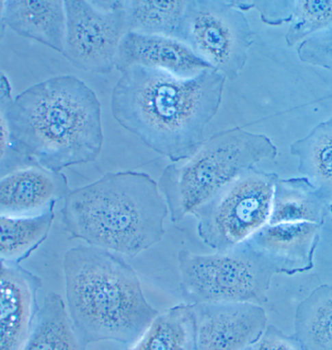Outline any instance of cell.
Masks as SVG:
<instances>
[{
	"label": "cell",
	"instance_id": "7c38bea8",
	"mask_svg": "<svg viewBox=\"0 0 332 350\" xmlns=\"http://www.w3.org/2000/svg\"><path fill=\"white\" fill-rule=\"evenodd\" d=\"M132 66L166 72L181 79L196 77L213 69L178 39L127 32L118 51L116 69L122 72Z\"/></svg>",
	"mask_w": 332,
	"mask_h": 350
},
{
	"label": "cell",
	"instance_id": "9c48e42d",
	"mask_svg": "<svg viewBox=\"0 0 332 350\" xmlns=\"http://www.w3.org/2000/svg\"><path fill=\"white\" fill-rule=\"evenodd\" d=\"M66 41L62 55L76 68L108 74L127 33L124 1H64Z\"/></svg>",
	"mask_w": 332,
	"mask_h": 350
},
{
	"label": "cell",
	"instance_id": "9a60e30c",
	"mask_svg": "<svg viewBox=\"0 0 332 350\" xmlns=\"http://www.w3.org/2000/svg\"><path fill=\"white\" fill-rule=\"evenodd\" d=\"M4 21L18 36L38 42L60 54L64 53V1H5Z\"/></svg>",
	"mask_w": 332,
	"mask_h": 350
},
{
	"label": "cell",
	"instance_id": "277c9868",
	"mask_svg": "<svg viewBox=\"0 0 332 350\" xmlns=\"http://www.w3.org/2000/svg\"><path fill=\"white\" fill-rule=\"evenodd\" d=\"M66 309L86 345H134L159 315L129 264L108 250L79 245L64 259Z\"/></svg>",
	"mask_w": 332,
	"mask_h": 350
},
{
	"label": "cell",
	"instance_id": "52a82bcc",
	"mask_svg": "<svg viewBox=\"0 0 332 350\" xmlns=\"http://www.w3.org/2000/svg\"><path fill=\"white\" fill-rule=\"evenodd\" d=\"M278 178L253 167L194 211L202 242L217 252L247 242L268 224Z\"/></svg>",
	"mask_w": 332,
	"mask_h": 350
},
{
	"label": "cell",
	"instance_id": "f1b7e54d",
	"mask_svg": "<svg viewBox=\"0 0 332 350\" xmlns=\"http://www.w3.org/2000/svg\"><path fill=\"white\" fill-rule=\"evenodd\" d=\"M329 214L332 215V204L331 205V211H329Z\"/></svg>",
	"mask_w": 332,
	"mask_h": 350
},
{
	"label": "cell",
	"instance_id": "8fae6325",
	"mask_svg": "<svg viewBox=\"0 0 332 350\" xmlns=\"http://www.w3.org/2000/svg\"><path fill=\"white\" fill-rule=\"evenodd\" d=\"M42 280L20 264L0 259V350H20L38 312Z\"/></svg>",
	"mask_w": 332,
	"mask_h": 350
},
{
	"label": "cell",
	"instance_id": "603a6c76",
	"mask_svg": "<svg viewBox=\"0 0 332 350\" xmlns=\"http://www.w3.org/2000/svg\"><path fill=\"white\" fill-rule=\"evenodd\" d=\"M285 39L290 47L301 44L332 24V0L292 1Z\"/></svg>",
	"mask_w": 332,
	"mask_h": 350
},
{
	"label": "cell",
	"instance_id": "d6986e66",
	"mask_svg": "<svg viewBox=\"0 0 332 350\" xmlns=\"http://www.w3.org/2000/svg\"><path fill=\"white\" fill-rule=\"evenodd\" d=\"M55 208L34 217L0 215V259L20 264L47 240Z\"/></svg>",
	"mask_w": 332,
	"mask_h": 350
},
{
	"label": "cell",
	"instance_id": "ba28073f",
	"mask_svg": "<svg viewBox=\"0 0 332 350\" xmlns=\"http://www.w3.org/2000/svg\"><path fill=\"white\" fill-rule=\"evenodd\" d=\"M254 36L247 18L233 2H188L182 42L229 80L242 72Z\"/></svg>",
	"mask_w": 332,
	"mask_h": 350
},
{
	"label": "cell",
	"instance_id": "ffe728a7",
	"mask_svg": "<svg viewBox=\"0 0 332 350\" xmlns=\"http://www.w3.org/2000/svg\"><path fill=\"white\" fill-rule=\"evenodd\" d=\"M189 1H124L127 32L182 41Z\"/></svg>",
	"mask_w": 332,
	"mask_h": 350
},
{
	"label": "cell",
	"instance_id": "3957f363",
	"mask_svg": "<svg viewBox=\"0 0 332 350\" xmlns=\"http://www.w3.org/2000/svg\"><path fill=\"white\" fill-rule=\"evenodd\" d=\"M64 200V229L90 247L136 257L164 238L168 208L148 174L107 173L69 190Z\"/></svg>",
	"mask_w": 332,
	"mask_h": 350
},
{
	"label": "cell",
	"instance_id": "f546056e",
	"mask_svg": "<svg viewBox=\"0 0 332 350\" xmlns=\"http://www.w3.org/2000/svg\"><path fill=\"white\" fill-rule=\"evenodd\" d=\"M245 350H253L252 347H249V349H245Z\"/></svg>",
	"mask_w": 332,
	"mask_h": 350
},
{
	"label": "cell",
	"instance_id": "2e32d148",
	"mask_svg": "<svg viewBox=\"0 0 332 350\" xmlns=\"http://www.w3.org/2000/svg\"><path fill=\"white\" fill-rule=\"evenodd\" d=\"M331 205L308 178H278L268 224L306 222L322 226Z\"/></svg>",
	"mask_w": 332,
	"mask_h": 350
},
{
	"label": "cell",
	"instance_id": "5b68a950",
	"mask_svg": "<svg viewBox=\"0 0 332 350\" xmlns=\"http://www.w3.org/2000/svg\"><path fill=\"white\" fill-rule=\"evenodd\" d=\"M277 155V147L264 134L240 127L218 132L189 159L167 166L160 176L157 185L171 221L192 215L239 175Z\"/></svg>",
	"mask_w": 332,
	"mask_h": 350
},
{
	"label": "cell",
	"instance_id": "ac0fdd59",
	"mask_svg": "<svg viewBox=\"0 0 332 350\" xmlns=\"http://www.w3.org/2000/svg\"><path fill=\"white\" fill-rule=\"evenodd\" d=\"M294 336L303 350H332V285H320L299 303Z\"/></svg>",
	"mask_w": 332,
	"mask_h": 350
},
{
	"label": "cell",
	"instance_id": "7402d4cb",
	"mask_svg": "<svg viewBox=\"0 0 332 350\" xmlns=\"http://www.w3.org/2000/svg\"><path fill=\"white\" fill-rule=\"evenodd\" d=\"M127 350H196L194 321L187 304L164 310Z\"/></svg>",
	"mask_w": 332,
	"mask_h": 350
},
{
	"label": "cell",
	"instance_id": "8992f818",
	"mask_svg": "<svg viewBox=\"0 0 332 350\" xmlns=\"http://www.w3.org/2000/svg\"><path fill=\"white\" fill-rule=\"evenodd\" d=\"M180 288L187 305L201 303H248L268 301L272 265L247 242L212 254L179 252Z\"/></svg>",
	"mask_w": 332,
	"mask_h": 350
},
{
	"label": "cell",
	"instance_id": "cb8c5ba5",
	"mask_svg": "<svg viewBox=\"0 0 332 350\" xmlns=\"http://www.w3.org/2000/svg\"><path fill=\"white\" fill-rule=\"evenodd\" d=\"M13 101L12 88L0 72V178L25 167L34 166L18 154L11 140L8 113Z\"/></svg>",
	"mask_w": 332,
	"mask_h": 350
},
{
	"label": "cell",
	"instance_id": "44dd1931",
	"mask_svg": "<svg viewBox=\"0 0 332 350\" xmlns=\"http://www.w3.org/2000/svg\"><path fill=\"white\" fill-rule=\"evenodd\" d=\"M291 154L298 159V171L319 189L332 204V125H316L307 135L291 145Z\"/></svg>",
	"mask_w": 332,
	"mask_h": 350
},
{
	"label": "cell",
	"instance_id": "4316f807",
	"mask_svg": "<svg viewBox=\"0 0 332 350\" xmlns=\"http://www.w3.org/2000/svg\"><path fill=\"white\" fill-rule=\"evenodd\" d=\"M4 5H5V1H0V42L4 38L7 29L5 21H4Z\"/></svg>",
	"mask_w": 332,
	"mask_h": 350
},
{
	"label": "cell",
	"instance_id": "d4e9b609",
	"mask_svg": "<svg viewBox=\"0 0 332 350\" xmlns=\"http://www.w3.org/2000/svg\"><path fill=\"white\" fill-rule=\"evenodd\" d=\"M296 53L304 64L332 72V24L301 42Z\"/></svg>",
	"mask_w": 332,
	"mask_h": 350
},
{
	"label": "cell",
	"instance_id": "4fadbf2b",
	"mask_svg": "<svg viewBox=\"0 0 332 350\" xmlns=\"http://www.w3.org/2000/svg\"><path fill=\"white\" fill-rule=\"evenodd\" d=\"M62 172L39 166L18 169L0 178V215L34 217L55 207L69 191Z\"/></svg>",
	"mask_w": 332,
	"mask_h": 350
},
{
	"label": "cell",
	"instance_id": "5bb4252c",
	"mask_svg": "<svg viewBox=\"0 0 332 350\" xmlns=\"http://www.w3.org/2000/svg\"><path fill=\"white\" fill-rule=\"evenodd\" d=\"M320 228L306 222L266 224L247 243L272 265L277 275H294L314 268Z\"/></svg>",
	"mask_w": 332,
	"mask_h": 350
},
{
	"label": "cell",
	"instance_id": "7a4b0ae2",
	"mask_svg": "<svg viewBox=\"0 0 332 350\" xmlns=\"http://www.w3.org/2000/svg\"><path fill=\"white\" fill-rule=\"evenodd\" d=\"M8 120L14 148L31 165L62 172L101 154V103L75 76L47 79L21 92Z\"/></svg>",
	"mask_w": 332,
	"mask_h": 350
},
{
	"label": "cell",
	"instance_id": "e0dca14e",
	"mask_svg": "<svg viewBox=\"0 0 332 350\" xmlns=\"http://www.w3.org/2000/svg\"><path fill=\"white\" fill-rule=\"evenodd\" d=\"M20 350H87L59 294L50 292L44 298L29 337Z\"/></svg>",
	"mask_w": 332,
	"mask_h": 350
},
{
	"label": "cell",
	"instance_id": "83f0119b",
	"mask_svg": "<svg viewBox=\"0 0 332 350\" xmlns=\"http://www.w3.org/2000/svg\"><path fill=\"white\" fill-rule=\"evenodd\" d=\"M326 122H327V124H329L332 125V116H331V118H329V120H326Z\"/></svg>",
	"mask_w": 332,
	"mask_h": 350
},
{
	"label": "cell",
	"instance_id": "30bf717a",
	"mask_svg": "<svg viewBox=\"0 0 332 350\" xmlns=\"http://www.w3.org/2000/svg\"><path fill=\"white\" fill-rule=\"evenodd\" d=\"M189 306L196 350H245L259 340L267 327L262 306L248 303Z\"/></svg>",
	"mask_w": 332,
	"mask_h": 350
},
{
	"label": "cell",
	"instance_id": "6da1fadb",
	"mask_svg": "<svg viewBox=\"0 0 332 350\" xmlns=\"http://www.w3.org/2000/svg\"><path fill=\"white\" fill-rule=\"evenodd\" d=\"M120 74L111 97L114 119L173 163L196 154L219 111L227 78L214 69L190 79L140 66Z\"/></svg>",
	"mask_w": 332,
	"mask_h": 350
},
{
	"label": "cell",
	"instance_id": "484cf974",
	"mask_svg": "<svg viewBox=\"0 0 332 350\" xmlns=\"http://www.w3.org/2000/svg\"><path fill=\"white\" fill-rule=\"evenodd\" d=\"M253 350H303L294 336L285 335L273 325H267Z\"/></svg>",
	"mask_w": 332,
	"mask_h": 350
}]
</instances>
